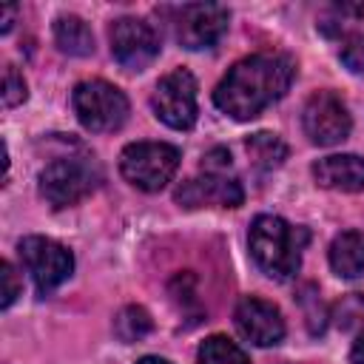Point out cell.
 <instances>
[{"mask_svg": "<svg viewBox=\"0 0 364 364\" xmlns=\"http://www.w3.org/2000/svg\"><path fill=\"white\" fill-rule=\"evenodd\" d=\"M296 77V63L287 54H253L239 60L216 85L213 102L222 114L247 122L267 105L284 97Z\"/></svg>", "mask_w": 364, "mask_h": 364, "instance_id": "cell-1", "label": "cell"}, {"mask_svg": "<svg viewBox=\"0 0 364 364\" xmlns=\"http://www.w3.org/2000/svg\"><path fill=\"white\" fill-rule=\"evenodd\" d=\"M247 245L262 273H267L276 282H287L301 267V250L307 245V230L293 228L282 216L262 213L250 222Z\"/></svg>", "mask_w": 364, "mask_h": 364, "instance_id": "cell-2", "label": "cell"}, {"mask_svg": "<svg viewBox=\"0 0 364 364\" xmlns=\"http://www.w3.org/2000/svg\"><path fill=\"white\" fill-rule=\"evenodd\" d=\"M202 176H193L176 188V202L185 208H205V205H219V208H239L245 193L236 176H230V156L225 151H210L202 162Z\"/></svg>", "mask_w": 364, "mask_h": 364, "instance_id": "cell-3", "label": "cell"}, {"mask_svg": "<svg viewBox=\"0 0 364 364\" xmlns=\"http://www.w3.org/2000/svg\"><path fill=\"white\" fill-rule=\"evenodd\" d=\"M71 105L74 114L80 119L82 128L94 131V134H108L122 128V122L128 119V100L125 94L105 82V80H85L74 88L71 94Z\"/></svg>", "mask_w": 364, "mask_h": 364, "instance_id": "cell-4", "label": "cell"}, {"mask_svg": "<svg viewBox=\"0 0 364 364\" xmlns=\"http://www.w3.org/2000/svg\"><path fill=\"white\" fill-rule=\"evenodd\" d=\"M179 168V151L168 142H131L119 154L122 176L139 191H162Z\"/></svg>", "mask_w": 364, "mask_h": 364, "instance_id": "cell-5", "label": "cell"}, {"mask_svg": "<svg viewBox=\"0 0 364 364\" xmlns=\"http://www.w3.org/2000/svg\"><path fill=\"white\" fill-rule=\"evenodd\" d=\"M102 173L94 162L80 156H60L48 162L40 173V193L51 208H68L85 199L97 185Z\"/></svg>", "mask_w": 364, "mask_h": 364, "instance_id": "cell-6", "label": "cell"}, {"mask_svg": "<svg viewBox=\"0 0 364 364\" xmlns=\"http://www.w3.org/2000/svg\"><path fill=\"white\" fill-rule=\"evenodd\" d=\"M17 253H20V262L28 270V276L34 279V287L40 293L57 290L74 270L71 250L54 239H46V236H26L17 247Z\"/></svg>", "mask_w": 364, "mask_h": 364, "instance_id": "cell-7", "label": "cell"}, {"mask_svg": "<svg viewBox=\"0 0 364 364\" xmlns=\"http://www.w3.org/2000/svg\"><path fill=\"white\" fill-rule=\"evenodd\" d=\"M151 105H154V114L168 125V128H176V131H188L193 122H196V80L191 71L185 68H176L171 74H165L156 88H154V97H151Z\"/></svg>", "mask_w": 364, "mask_h": 364, "instance_id": "cell-8", "label": "cell"}, {"mask_svg": "<svg viewBox=\"0 0 364 364\" xmlns=\"http://www.w3.org/2000/svg\"><path fill=\"white\" fill-rule=\"evenodd\" d=\"M111 54L128 71H142L159 54V31L139 17H119L108 28Z\"/></svg>", "mask_w": 364, "mask_h": 364, "instance_id": "cell-9", "label": "cell"}, {"mask_svg": "<svg viewBox=\"0 0 364 364\" xmlns=\"http://www.w3.org/2000/svg\"><path fill=\"white\" fill-rule=\"evenodd\" d=\"M301 122H304V134L310 136V142L313 145H324V148L347 139V134L353 128V119H350L347 105L333 91L313 94L307 100V105H304Z\"/></svg>", "mask_w": 364, "mask_h": 364, "instance_id": "cell-10", "label": "cell"}, {"mask_svg": "<svg viewBox=\"0 0 364 364\" xmlns=\"http://www.w3.org/2000/svg\"><path fill=\"white\" fill-rule=\"evenodd\" d=\"M176 40L191 48H213L222 34L228 31V9L216 6V3H188L182 9H176Z\"/></svg>", "mask_w": 364, "mask_h": 364, "instance_id": "cell-11", "label": "cell"}, {"mask_svg": "<svg viewBox=\"0 0 364 364\" xmlns=\"http://www.w3.org/2000/svg\"><path fill=\"white\" fill-rule=\"evenodd\" d=\"M233 321L239 327V333L256 344V347H273L284 338V318L282 310L273 301H264L259 296H247L236 304Z\"/></svg>", "mask_w": 364, "mask_h": 364, "instance_id": "cell-12", "label": "cell"}, {"mask_svg": "<svg viewBox=\"0 0 364 364\" xmlns=\"http://www.w3.org/2000/svg\"><path fill=\"white\" fill-rule=\"evenodd\" d=\"M313 176L330 191H364V156L333 154L313 165Z\"/></svg>", "mask_w": 364, "mask_h": 364, "instance_id": "cell-13", "label": "cell"}, {"mask_svg": "<svg viewBox=\"0 0 364 364\" xmlns=\"http://www.w3.org/2000/svg\"><path fill=\"white\" fill-rule=\"evenodd\" d=\"M330 267L341 279H361L364 276V233L344 230L330 245Z\"/></svg>", "mask_w": 364, "mask_h": 364, "instance_id": "cell-14", "label": "cell"}, {"mask_svg": "<svg viewBox=\"0 0 364 364\" xmlns=\"http://www.w3.org/2000/svg\"><path fill=\"white\" fill-rule=\"evenodd\" d=\"M54 43L68 57H88L94 51V34L85 20L68 14L54 23Z\"/></svg>", "mask_w": 364, "mask_h": 364, "instance_id": "cell-15", "label": "cell"}, {"mask_svg": "<svg viewBox=\"0 0 364 364\" xmlns=\"http://www.w3.org/2000/svg\"><path fill=\"white\" fill-rule=\"evenodd\" d=\"M245 148H247L253 165L262 168V171H273V168H279V165L284 162V156H287V145H284L276 134H267V131L253 134V136L245 142Z\"/></svg>", "mask_w": 364, "mask_h": 364, "instance_id": "cell-16", "label": "cell"}, {"mask_svg": "<svg viewBox=\"0 0 364 364\" xmlns=\"http://www.w3.org/2000/svg\"><path fill=\"white\" fill-rule=\"evenodd\" d=\"M199 364H250L247 353L228 336H210L199 344Z\"/></svg>", "mask_w": 364, "mask_h": 364, "instance_id": "cell-17", "label": "cell"}, {"mask_svg": "<svg viewBox=\"0 0 364 364\" xmlns=\"http://www.w3.org/2000/svg\"><path fill=\"white\" fill-rule=\"evenodd\" d=\"M151 316H148V310L145 307H136V304H131V307H122L119 313H117V318H114V333L122 338V341H139L142 336H148L151 333Z\"/></svg>", "mask_w": 364, "mask_h": 364, "instance_id": "cell-18", "label": "cell"}, {"mask_svg": "<svg viewBox=\"0 0 364 364\" xmlns=\"http://www.w3.org/2000/svg\"><path fill=\"white\" fill-rule=\"evenodd\" d=\"M23 100H26V80L14 65H6V71H3V105L14 108Z\"/></svg>", "mask_w": 364, "mask_h": 364, "instance_id": "cell-19", "label": "cell"}, {"mask_svg": "<svg viewBox=\"0 0 364 364\" xmlns=\"http://www.w3.org/2000/svg\"><path fill=\"white\" fill-rule=\"evenodd\" d=\"M338 57L350 71H364V34H347Z\"/></svg>", "mask_w": 364, "mask_h": 364, "instance_id": "cell-20", "label": "cell"}, {"mask_svg": "<svg viewBox=\"0 0 364 364\" xmlns=\"http://www.w3.org/2000/svg\"><path fill=\"white\" fill-rule=\"evenodd\" d=\"M0 279H3V307H11V301L20 296V282L9 262L0 264Z\"/></svg>", "mask_w": 364, "mask_h": 364, "instance_id": "cell-21", "label": "cell"}, {"mask_svg": "<svg viewBox=\"0 0 364 364\" xmlns=\"http://www.w3.org/2000/svg\"><path fill=\"white\" fill-rule=\"evenodd\" d=\"M14 14H17V6H3V20H0V31L3 34L14 26Z\"/></svg>", "mask_w": 364, "mask_h": 364, "instance_id": "cell-22", "label": "cell"}, {"mask_svg": "<svg viewBox=\"0 0 364 364\" xmlns=\"http://www.w3.org/2000/svg\"><path fill=\"white\" fill-rule=\"evenodd\" d=\"M350 361H353V364H364V336L353 344V350H350Z\"/></svg>", "mask_w": 364, "mask_h": 364, "instance_id": "cell-23", "label": "cell"}, {"mask_svg": "<svg viewBox=\"0 0 364 364\" xmlns=\"http://www.w3.org/2000/svg\"><path fill=\"white\" fill-rule=\"evenodd\" d=\"M136 364H171L168 358H159V355H145V358H139Z\"/></svg>", "mask_w": 364, "mask_h": 364, "instance_id": "cell-24", "label": "cell"}]
</instances>
